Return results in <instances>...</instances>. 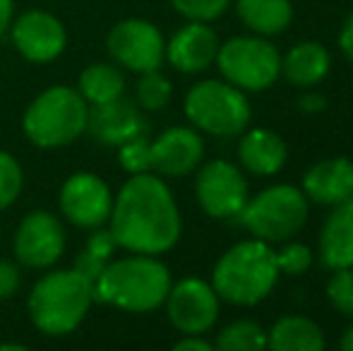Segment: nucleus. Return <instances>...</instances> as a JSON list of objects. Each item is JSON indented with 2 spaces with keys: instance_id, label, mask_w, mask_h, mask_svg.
I'll use <instances>...</instances> for the list:
<instances>
[{
  "instance_id": "1",
  "label": "nucleus",
  "mask_w": 353,
  "mask_h": 351,
  "mask_svg": "<svg viewBox=\"0 0 353 351\" xmlns=\"http://www.w3.org/2000/svg\"><path fill=\"white\" fill-rule=\"evenodd\" d=\"M106 226L118 248L128 253L163 255L181 241L183 217L168 183L159 174L147 171L123 183L113 197Z\"/></svg>"
},
{
  "instance_id": "2",
  "label": "nucleus",
  "mask_w": 353,
  "mask_h": 351,
  "mask_svg": "<svg viewBox=\"0 0 353 351\" xmlns=\"http://www.w3.org/2000/svg\"><path fill=\"white\" fill-rule=\"evenodd\" d=\"M171 270L159 255L130 253L111 260L94 281V301L125 313H152L171 291Z\"/></svg>"
},
{
  "instance_id": "3",
  "label": "nucleus",
  "mask_w": 353,
  "mask_h": 351,
  "mask_svg": "<svg viewBox=\"0 0 353 351\" xmlns=\"http://www.w3.org/2000/svg\"><path fill=\"white\" fill-rule=\"evenodd\" d=\"M94 303V281L74 267L48 270L34 281L27 299L32 325L46 337H65L84 323Z\"/></svg>"
},
{
  "instance_id": "4",
  "label": "nucleus",
  "mask_w": 353,
  "mask_h": 351,
  "mask_svg": "<svg viewBox=\"0 0 353 351\" xmlns=\"http://www.w3.org/2000/svg\"><path fill=\"white\" fill-rule=\"evenodd\" d=\"M279 267L272 243L248 239L231 245L212 270V286L219 299L233 305H257L274 291Z\"/></svg>"
},
{
  "instance_id": "5",
  "label": "nucleus",
  "mask_w": 353,
  "mask_h": 351,
  "mask_svg": "<svg viewBox=\"0 0 353 351\" xmlns=\"http://www.w3.org/2000/svg\"><path fill=\"white\" fill-rule=\"evenodd\" d=\"M89 103L77 87L56 85L32 99L22 116V130L34 147L58 150L87 132Z\"/></svg>"
},
{
  "instance_id": "6",
  "label": "nucleus",
  "mask_w": 353,
  "mask_h": 351,
  "mask_svg": "<svg viewBox=\"0 0 353 351\" xmlns=\"http://www.w3.org/2000/svg\"><path fill=\"white\" fill-rule=\"evenodd\" d=\"M307 217H310V202L305 192L288 183H276L260 190L255 197H248L238 219L250 231L252 239L283 243L301 234Z\"/></svg>"
},
{
  "instance_id": "7",
  "label": "nucleus",
  "mask_w": 353,
  "mask_h": 351,
  "mask_svg": "<svg viewBox=\"0 0 353 351\" xmlns=\"http://www.w3.org/2000/svg\"><path fill=\"white\" fill-rule=\"evenodd\" d=\"M183 111L195 130L214 137H236L248 130L252 121L245 92L226 80L195 82L188 89Z\"/></svg>"
},
{
  "instance_id": "8",
  "label": "nucleus",
  "mask_w": 353,
  "mask_h": 351,
  "mask_svg": "<svg viewBox=\"0 0 353 351\" xmlns=\"http://www.w3.org/2000/svg\"><path fill=\"white\" fill-rule=\"evenodd\" d=\"M216 68L243 92H265L281 77V53L267 37H231L219 43Z\"/></svg>"
},
{
  "instance_id": "9",
  "label": "nucleus",
  "mask_w": 353,
  "mask_h": 351,
  "mask_svg": "<svg viewBox=\"0 0 353 351\" xmlns=\"http://www.w3.org/2000/svg\"><path fill=\"white\" fill-rule=\"evenodd\" d=\"M106 51L118 68L130 72L159 70L166 61V39L154 22L128 17L116 22L106 34Z\"/></svg>"
},
{
  "instance_id": "10",
  "label": "nucleus",
  "mask_w": 353,
  "mask_h": 351,
  "mask_svg": "<svg viewBox=\"0 0 353 351\" xmlns=\"http://www.w3.org/2000/svg\"><path fill=\"white\" fill-rule=\"evenodd\" d=\"M68 234L61 217L48 210H34L17 224L12 255L27 270H51L63 258Z\"/></svg>"
},
{
  "instance_id": "11",
  "label": "nucleus",
  "mask_w": 353,
  "mask_h": 351,
  "mask_svg": "<svg viewBox=\"0 0 353 351\" xmlns=\"http://www.w3.org/2000/svg\"><path fill=\"white\" fill-rule=\"evenodd\" d=\"M195 197L207 217L231 219L241 214L250 192L241 166L226 159H212L197 166Z\"/></svg>"
},
{
  "instance_id": "12",
  "label": "nucleus",
  "mask_w": 353,
  "mask_h": 351,
  "mask_svg": "<svg viewBox=\"0 0 353 351\" xmlns=\"http://www.w3.org/2000/svg\"><path fill=\"white\" fill-rule=\"evenodd\" d=\"M168 323L181 334H207L216 325L221 299L214 291L212 281L200 277H185V279L171 284L166 301Z\"/></svg>"
},
{
  "instance_id": "13",
  "label": "nucleus",
  "mask_w": 353,
  "mask_h": 351,
  "mask_svg": "<svg viewBox=\"0 0 353 351\" xmlns=\"http://www.w3.org/2000/svg\"><path fill=\"white\" fill-rule=\"evenodd\" d=\"M113 190L99 174L77 171L68 176L58 192V207L65 221L77 229H97L108 224L113 210Z\"/></svg>"
},
{
  "instance_id": "14",
  "label": "nucleus",
  "mask_w": 353,
  "mask_h": 351,
  "mask_svg": "<svg viewBox=\"0 0 353 351\" xmlns=\"http://www.w3.org/2000/svg\"><path fill=\"white\" fill-rule=\"evenodd\" d=\"M12 46L24 61L46 66L63 56L68 46L65 24L46 10H27L10 24Z\"/></svg>"
},
{
  "instance_id": "15",
  "label": "nucleus",
  "mask_w": 353,
  "mask_h": 351,
  "mask_svg": "<svg viewBox=\"0 0 353 351\" xmlns=\"http://www.w3.org/2000/svg\"><path fill=\"white\" fill-rule=\"evenodd\" d=\"M205 161V140L188 126L166 128L152 140V171L166 178H183Z\"/></svg>"
},
{
  "instance_id": "16",
  "label": "nucleus",
  "mask_w": 353,
  "mask_h": 351,
  "mask_svg": "<svg viewBox=\"0 0 353 351\" xmlns=\"http://www.w3.org/2000/svg\"><path fill=\"white\" fill-rule=\"evenodd\" d=\"M87 132L106 147H121L132 137L147 135V121L137 101L121 97L116 101L89 106Z\"/></svg>"
},
{
  "instance_id": "17",
  "label": "nucleus",
  "mask_w": 353,
  "mask_h": 351,
  "mask_svg": "<svg viewBox=\"0 0 353 351\" xmlns=\"http://www.w3.org/2000/svg\"><path fill=\"white\" fill-rule=\"evenodd\" d=\"M219 43L210 22H188L166 41V61L183 75H197L214 66Z\"/></svg>"
},
{
  "instance_id": "18",
  "label": "nucleus",
  "mask_w": 353,
  "mask_h": 351,
  "mask_svg": "<svg viewBox=\"0 0 353 351\" xmlns=\"http://www.w3.org/2000/svg\"><path fill=\"white\" fill-rule=\"evenodd\" d=\"M303 192L307 202L334 207L353 197V161L346 157H330L312 164L303 176Z\"/></svg>"
},
{
  "instance_id": "19",
  "label": "nucleus",
  "mask_w": 353,
  "mask_h": 351,
  "mask_svg": "<svg viewBox=\"0 0 353 351\" xmlns=\"http://www.w3.org/2000/svg\"><path fill=\"white\" fill-rule=\"evenodd\" d=\"M317 255L325 270L353 267V197L332 207L317 239Z\"/></svg>"
},
{
  "instance_id": "20",
  "label": "nucleus",
  "mask_w": 353,
  "mask_h": 351,
  "mask_svg": "<svg viewBox=\"0 0 353 351\" xmlns=\"http://www.w3.org/2000/svg\"><path fill=\"white\" fill-rule=\"evenodd\" d=\"M288 147L281 140L279 132L255 128V130H243L238 142V161L241 169L252 176H276L286 166Z\"/></svg>"
},
{
  "instance_id": "21",
  "label": "nucleus",
  "mask_w": 353,
  "mask_h": 351,
  "mask_svg": "<svg viewBox=\"0 0 353 351\" xmlns=\"http://www.w3.org/2000/svg\"><path fill=\"white\" fill-rule=\"evenodd\" d=\"M332 68V56L322 43L301 41L281 58V75L288 85L298 89H312L327 77Z\"/></svg>"
},
{
  "instance_id": "22",
  "label": "nucleus",
  "mask_w": 353,
  "mask_h": 351,
  "mask_svg": "<svg viewBox=\"0 0 353 351\" xmlns=\"http://www.w3.org/2000/svg\"><path fill=\"white\" fill-rule=\"evenodd\" d=\"M267 347L272 351H322L327 339L315 320L305 315H283L267 330Z\"/></svg>"
},
{
  "instance_id": "23",
  "label": "nucleus",
  "mask_w": 353,
  "mask_h": 351,
  "mask_svg": "<svg viewBox=\"0 0 353 351\" xmlns=\"http://www.w3.org/2000/svg\"><path fill=\"white\" fill-rule=\"evenodd\" d=\"M236 12L257 37H276L293 22L291 0H236Z\"/></svg>"
},
{
  "instance_id": "24",
  "label": "nucleus",
  "mask_w": 353,
  "mask_h": 351,
  "mask_svg": "<svg viewBox=\"0 0 353 351\" xmlns=\"http://www.w3.org/2000/svg\"><path fill=\"white\" fill-rule=\"evenodd\" d=\"M77 89L89 106L116 101L125 97V75L116 63H92L79 75Z\"/></svg>"
},
{
  "instance_id": "25",
  "label": "nucleus",
  "mask_w": 353,
  "mask_h": 351,
  "mask_svg": "<svg viewBox=\"0 0 353 351\" xmlns=\"http://www.w3.org/2000/svg\"><path fill=\"white\" fill-rule=\"evenodd\" d=\"M267 347V330L255 320H236L216 332L214 349L219 351H262Z\"/></svg>"
},
{
  "instance_id": "26",
  "label": "nucleus",
  "mask_w": 353,
  "mask_h": 351,
  "mask_svg": "<svg viewBox=\"0 0 353 351\" xmlns=\"http://www.w3.org/2000/svg\"><path fill=\"white\" fill-rule=\"evenodd\" d=\"M173 97V85L166 75H161L159 70L142 72L135 87V101L137 106L144 111H161L171 103Z\"/></svg>"
},
{
  "instance_id": "27",
  "label": "nucleus",
  "mask_w": 353,
  "mask_h": 351,
  "mask_svg": "<svg viewBox=\"0 0 353 351\" xmlns=\"http://www.w3.org/2000/svg\"><path fill=\"white\" fill-rule=\"evenodd\" d=\"M24 188L22 164L10 152L0 150V212L12 207Z\"/></svg>"
},
{
  "instance_id": "28",
  "label": "nucleus",
  "mask_w": 353,
  "mask_h": 351,
  "mask_svg": "<svg viewBox=\"0 0 353 351\" xmlns=\"http://www.w3.org/2000/svg\"><path fill=\"white\" fill-rule=\"evenodd\" d=\"M118 161H121V169L128 176L135 174H147L152 171V142L147 135L132 137V140L123 142L118 147Z\"/></svg>"
},
{
  "instance_id": "29",
  "label": "nucleus",
  "mask_w": 353,
  "mask_h": 351,
  "mask_svg": "<svg viewBox=\"0 0 353 351\" xmlns=\"http://www.w3.org/2000/svg\"><path fill=\"white\" fill-rule=\"evenodd\" d=\"M274 255H276L279 274H286V277L305 274L312 267V263H315V253H312L305 243H298V241H293V239L283 241L281 248L274 250Z\"/></svg>"
},
{
  "instance_id": "30",
  "label": "nucleus",
  "mask_w": 353,
  "mask_h": 351,
  "mask_svg": "<svg viewBox=\"0 0 353 351\" xmlns=\"http://www.w3.org/2000/svg\"><path fill=\"white\" fill-rule=\"evenodd\" d=\"M327 301L346 318H353V267L334 270L327 281Z\"/></svg>"
},
{
  "instance_id": "31",
  "label": "nucleus",
  "mask_w": 353,
  "mask_h": 351,
  "mask_svg": "<svg viewBox=\"0 0 353 351\" xmlns=\"http://www.w3.org/2000/svg\"><path fill=\"white\" fill-rule=\"evenodd\" d=\"M168 3L188 22H214L231 8V0H168Z\"/></svg>"
},
{
  "instance_id": "32",
  "label": "nucleus",
  "mask_w": 353,
  "mask_h": 351,
  "mask_svg": "<svg viewBox=\"0 0 353 351\" xmlns=\"http://www.w3.org/2000/svg\"><path fill=\"white\" fill-rule=\"evenodd\" d=\"M84 250H89V253L97 255V258H101V260H106V263H111L113 253L118 250V243H116V239H113L111 229H108V226L103 224V226H97V229H92L87 245H84Z\"/></svg>"
},
{
  "instance_id": "33",
  "label": "nucleus",
  "mask_w": 353,
  "mask_h": 351,
  "mask_svg": "<svg viewBox=\"0 0 353 351\" xmlns=\"http://www.w3.org/2000/svg\"><path fill=\"white\" fill-rule=\"evenodd\" d=\"M22 289V265L17 260H0V301H10Z\"/></svg>"
},
{
  "instance_id": "34",
  "label": "nucleus",
  "mask_w": 353,
  "mask_h": 351,
  "mask_svg": "<svg viewBox=\"0 0 353 351\" xmlns=\"http://www.w3.org/2000/svg\"><path fill=\"white\" fill-rule=\"evenodd\" d=\"M108 263L106 260H101V258H97V255H92L89 250H82V253L74 258V263L72 267L77 272H82L87 279H92V281H97V277L103 272V267H106Z\"/></svg>"
},
{
  "instance_id": "35",
  "label": "nucleus",
  "mask_w": 353,
  "mask_h": 351,
  "mask_svg": "<svg viewBox=\"0 0 353 351\" xmlns=\"http://www.w3.org/2000/svg\"><path fill=\"white\" fill-rule=\"evenodd\" d=\"M173 351H214V342L205 339V334H183L173 344Z\"/></svg>"
},
{
  "instance_id": "36",
  "label": "nucleus",
  "mask_w": 353,
  "mask_h": 351,
  "mask_svg": "<svg viewBox=\"0 0 353 351\" xmlns=\"http://www.w3.org/2000/svg\"><path fill=\"white\" fill-rule=\"evenodd\" d=\"M339 48L346 61L353 63V10L346 14L344 24H341V29H339Z\"/></svg>"
},
{
  "instance_id": "37",
  "label": "nucleus",
  "mask_w": 353,
  "mask_h": 351,
  "mask_svg": "<svg viewBox=\"0 0 353 351\" xmlns=\"http://www.w3.org/2000/svg\"><path fill=\"white\" fill-rule=\"evenodd\" d=\"M325 106H327V99L317 92H310V89L298 99V108H301L303 113H320Z\"/></svg>"
},
{
  "instance_id": "38",
  "label": "nucleus",
  "mask_w": 353,
  "mask_h": 351,
  "mask_svg": "<svg viewBox=\"0 0 353 351\" xmlns=\"http://www.w3.org/2000/svg\"><path fill=\"white\" fill-rule=\"evenodd\" d=\"M14 17V0H0V37L10 29Z\"/></svg>"
},
{
  "instance_id": "39",
  "label": "nucleus",
  "mask_w": 353,
  "mask_h": 351,
  "mask_svg": "<svg viewBox=\"0 0 353 351\" xmlns=\"http://www.w3.org/2000/svg\"><path fill=\"white\" fill-rule=\"evenodd\" d=\"M339 347L344 351H353V323L344 330V334H341V339H339Z\"/></svg>"
},
{
  "instance_id": "40",
  "label": "nucleus",
  "mask_w": 353,
  "mask_h": 351,
  "mask_svg": "<svg viewBox=\"0 0 353 351\" xmlns=\"http://www.w3.org/2000/svg\"><path fill=\"white\" fill-rule=\"evenodd\" d=\"M10 349H14V351H24L27 347H24V344H8V342L0 344V351H10Z\"/></svg>"
},
{
  "instance_id": "41",
  "label": "nucleus",
  "mask_w": 353,
  "mask_h": 351,
  "mask_svg": "<svg viewBox=\"0 0 353 351\" xmlns=\"http://www.w3.org/2000/svg\"><path fill=\"white\" fill-rule=\"evenodd\" d=\"M0 236H3V224H0Z\"/></svg>"
}]
</instances>
